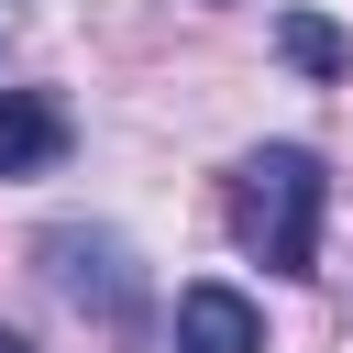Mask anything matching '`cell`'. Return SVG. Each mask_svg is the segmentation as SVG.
Segmentation results:
<instances>
[{
    "instance_id": "obj_1",
    "label": "cell",
    "mask_w": 353,
    "mask_h": 353,
    "mask_svg": "<svg viewBox=\"0 0 353 353\" xmlns=\"http://www.w3.org/2000/svg\"><path fill=\"white\" fill-rule=\"evenodd\" d=\"M320 199H331V176H320L309 143H254L232 165V232H243V254L276 265V276H309L320 265Z\"/></svg>"
},
{
    "instance_id": "obj_2",
    "label": "cell",
    "mask_w": 353,
    "mask_h": 353,
    "mask_svg": "<svg viewBox=\"0 0 353 353\" xmlns=\"http://www.w3.org/2000/svg\"><path fill=\"white\" fill-rule=\"evenodd\" d=\"M176 353H265V320L243 287H188L176 298Z\"/></svg>"
},
{
    "instance_id": "obj_3",
    "label": "cell",
    "mask_w": 353,
    "mask_h": 353,
    "mask_svg": "<svg viewBox=\"0 0 353 353\" xmlns=\"http://www.w3.org/2000/svg\"><path fill=\"white\" fill-rule=\"evenodd\" d=\"M66 154V110L44 88H0V176H44Z\"/></svg>"
},
{
    "instance_id": "obj_4",
    "label": "cell",
    "mask_w": 353,
    "mask_h": 353,
    "mask_svg": "<svg viewBox=\"0 0 353 353\" xmlns=\"http://www.w3.org/2000/svg\"><path fill=\"white\" fill-rule=\"evenodd\" d=\"M276 55H287L298 77H342V66H353V33H342L331 11H287V22H276Z\"/></svg>"
},
{
    "instance_id": "obj_5",
    "label": "cell",
    "mask_w": 353,
    "mask_h": 353,
    "mask_svg": "<svg viewBox=\"0 0 353 353\" xmlns=\"http://www.w3.org/2000/svg\"><path fill=\"white\" fill-rule=\"evenodd\" d=\"M0 353H33V342H22V331H0Z\"/></svg>"
}]
</instances>
